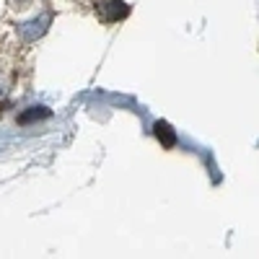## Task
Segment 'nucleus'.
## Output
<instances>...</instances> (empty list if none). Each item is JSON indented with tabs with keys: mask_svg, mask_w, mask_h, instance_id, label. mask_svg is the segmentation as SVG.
Returning <instances> with one entry per match:
<instances>
[{
	"mask_svg": "<svg viewBox=\"0 0 259 259\" xmlns=\"http://www.w3.org/2000/svg\"><path fill=\"white\" fill-rule=\"evenodd\" d=\"M41 117H50V109H41V106H39V109H31V112H24V114H21L18 119L21 122H31V119H41Z\"/></svg>",
	"mask_w": 259,
	"mask_h": 259,
	"instance_id": "obj_3",
	"label": "nucleus"
},
{
	"mask_svg": "<svg viewBox=\"0 0 259 259\" xmlns=\"http://www.w3.org/2000/svg\"><path fill=\"white\" fill-rule=\"evenodd\" d=\"M130 13V8L122 3V0H106V3H101L96 8V16L104 18V21H119Z\"/></svg>",
	"mask_w": 259,
	"mask_h": 259,
	"instance_id": "obj_1",
	"label": "nucleus"
},
{
	"mask_svg": "<svg viewBox=\"0 0 259 259\" xmlns=\"http://www.w3.org/2000/svg\"><path fill=\"white\" fill-rule=\"evenodd\" d=\"M156 135H158V140H161L163 145H174V143H177L174 130H171L166 122H158V124H156Z\"/></svg>",
	"mask_w": 259,
	"mask_h": 259,
	"instance_id": "obj_2",
	"label": "nucleus"
}]
</instances>
